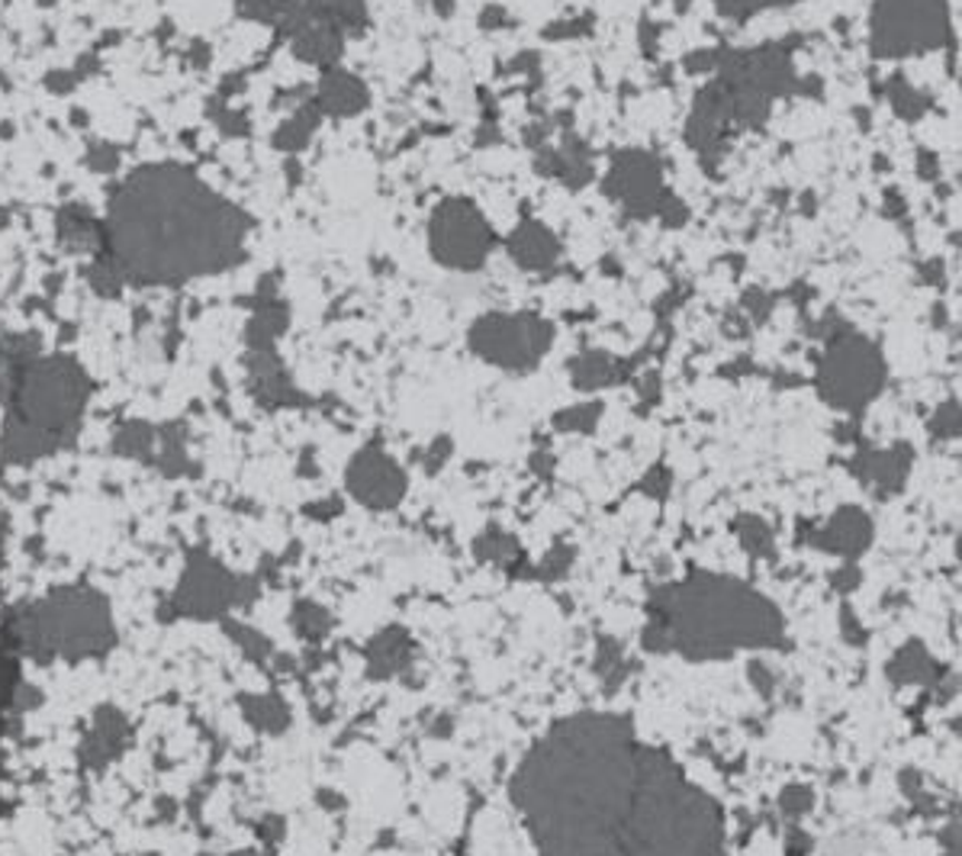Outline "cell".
<instances>
[{
  "mask_svg": "<svg viewBox=\"0 0 962 856\" xmlns=\"http://www.w3.org/2000/svg\"><path fill=\"white\" fill-rule=\"evenodd\" d=\"M88 168L97 171V175H113L120 168V152L113 146H107V142H97L88 152Z\"/></svg>",
  "mask_w": 962,
  "mask_h": 856,
  "instance_id": "4dcf8cb0",
  "label": "cell"
},
{
  "mask_svg": "<svg viewBox=\"0 0 962 856\" xmlns=\"http://www.w3.org/2000/svg\"><path fill=\"white\" fill-rule=\"evenodd\" d=\"M17 631L27 654L42 664L97 660L107 657L120 641L110 599L85 583L49 589L30 609H23Z\"/></svg>",
  "mask_w": 962,
  "mask_h": 856,
  "instance_id": "7a4b0ae2",
  "label": "cell"
},
{
  "mask_svg": "<svg viewBox=\"0 0 962 856\" xmlns=\"http://www.w3.org/2000/svg\"><path fill=\"white\" fill-rule=\"evenodd\" d=\"M428 239L435 261H442L445 268L477 271L493 248V229L470 200H448L432 219Z\"/></svg>",
  "mask_w": 962,
  "mask_h": 856,
  "instance_id": "9c48e42d",
  "label": "cell"
},
{
  "mask_svg": "<svg viewBox=\"0 0 962 856\" xmlns=\"http://www.w3.org/2000/svg\"><path fill=\"white\" fill-rule=\"evenodd\" d=\"M151 467H158V474H165V477H184L190 470V455H187V438H184L181 422L158 426V445H155Z\"/></svg>",
  "mask_w": 962,
  "mask_h": 856,
  "instance_id": "ac0fdd59",
  "label": "cell"
},
{
  "mask_svg": "<svg viewBox=\"0 0 962 856\" xmlns=\"http://www.w3.org/2000/svg\"><path fill=\"white\" fill-rule=\"evenodd\" d=\"M216 122L222 126V132H232V136L245 132V120H241L239 113H222V117H216Z\"/></svg>",
  "mask_w": 962,
  "mask_h": 856,
  "instance_id": "836d02e7",
  "label": "cell"
},
{
  "mask_svg": "<svg viewBox=\"0 0 962 856\" xmlns=\"http://www.w3.org/2000/svg\"><path fill=\"white\" fill-rule=\"evenodd\" d=\"M294 625L300 628V635H306V638H319V635L329 631V615L319 606H313V603H300L297 611H294Z\"/></svg>",
  "mask_w": 962,
  "mask_h": 856,
  "instance_id": "f1b7e54d",
  "label": "cell"
},
{
  "mask_svg": "<svg viewBox=\"0 0 962 856\" xmlns=\"http://www.w3.org/2000/svg\"><path fill=\"white\" fill-rule=\"evenodd\" d=\"M78 81H81V78H78L75 71H56V74L49 78V88H52V91L65 93V91H68V88H75Z\"/></svg>",
  "mask_w": 962,
  "mask_h": 856,
  "instance_id": "d6a6232c",
  "label": "cell"
},
{
  "mask_svg": "<svg viewBox=\"0 0 962 856\" xmlns=\"http://www.w3.org/2000/svg\"><path fill=\"white\" fill-rule=\"evenodd\" d=\"M889 97H892L895 110L902 113L904 120H918V117L928 110V100L918 91H911V84H904L902 78H895V81L889 84Z\"/></svg>",
  "mask_w": 962,
  "mask_h": 856,
  "instance_id": "4316f807",
  "label": "cell"
},
{
  "mask_svg": "<svg viewBox=\"0 0 962 856\" xmlns=\"http://www.w3.org/2000/svg\"><path fill=\"white\" fill-rule=\"evenodd\" d=\"M319 120H323V110L313 103H306V107H300L290 120H284L280 126H277V132H274V146L280 149V152H300V149H306L309 146V139L316 136V129H319Z\"/></svg>",
  "mask_w": 962,
  "mask_h": 856,
  "instance_id": "44dd1931",
  "label": "cell"
},
{
  "mask_svg": "<svg viewBox=\"0 0 962 856\" xmlns=\"http://www.w3.org/2000/svg\"><path fill=\"white\" fill-rule=\"evenodd\" d=\"M744 306L751 309L756 319H763V316L770 312V297H766L763 290H751V293L744 297Z\"/></svg>",
  "mask_w": 962,
  "mask_h": 856,
  "instance_id": "1f68e13d",
  "label": "cell"
},
{
  "mask_svg": "<svg viewBox=\"0 0 962 856\" xmlns=\"http://www.w3.org/2000/svg\"><path fill=\"white\" fill-rule=\"evenodd\" d=\"M241 711H245V718H248L251 725H258V728H265V731H280V728H287V721H290L284 703L274 699V696H245V699H241Z\"/></svg>",
  "mask_w": 962,
  "mask_h": 856,
  "instance_id": "cb8c5ba5",
  "label": "cell"
},
{
  "mask_svg": "<svg viewBox=\"0 0 962 856\" xmlns=\"http://www.w3.org/2000/svg\"><path fill=\"white\" fill-rule=\"evenodd\" d=\"M946 32V0H875L872 7L875 56L931 52Z\"/></svg>",
  "mask_w": 962,
  "mask_h": 856,
  "instance_id": "5b68a950",
  "label": "cell"
},
{
  "mask_svg": "<svg viewBox=\"0 0 962 856\" xmlns=\"http://www.w3.org/2000/svg\"><path fill=\"white\" fill-rule=\"evenodd\" d=\"M284 329H287V309H284V303H277V300H271V303L258 300L255 316H251L248 326H245L248 351H255V355L274 351V345H277V338L284 336Z\"/></svg>",
  "mask_w": 962,
  "mask_h": 856,
  "instance_id": "e0dca14e",
  "label": "cell"
},
{
  "mask_svg": "<svg viewBox=\"0 0 962 856\" xmlns=\"http://www.w3.org/2000/svg\"><path fill=\"white\" fill-rule=\"evenodd\" d=\"M132 737V725L117 705H100L91 715V725L81 737V764L88 769H107L126 750Z\"/></svg>",
  "mask_w": 962,
  "mask_h": 856,
  "instance_id": "7c38bea8",
  "label": "cell"
},
{
  "mask_svg": "<svg viewBox=\"0 0 962 856\" xmlns=\"http://www.w3.org/2000/svg\"><path fill=\"white\" fill-rule=\"evenodd\" d=\"M226 635L232 638V641L239 644L241 650L248 654V657H268V650H271V644L265 641L255 628H248V625H241V621H226Z\"/></svg>",
  "mask_w": 962,
  "mask_h": 856,
  "instance_id": "83f0119b",
  "label": "cell"
},
{
  "mask_svg": "<svg viewBox=\"0 0 962 856\" xmlns=\"http://www.w3.org/2000/svg\"><path fill=\"white\" fill-rule=\"evenodd\" d=\"M251 216L197 171L158 161L113 190L103 222L107 255L132 283H187L245 261Z\"/></svg>",
  "mask_w": 962,
  "mask_h": 856,
  "instance_id": "6da1fadb",
  "label": "cell"
},
{
  "mask_svg": "<svg viewBox=\"0 0 962 856\" xmlns=\"http://www.w3.org/2000/svg\"><path fill=\"white\" fill-rule=\"evenodd\" d=\"M59 242L68 245V248H78V251H93L97 245L103 242V229L85 210H61Z\"/></svg>",
  "mask_w": 962,
  "mask_h": 856,
  "instance_id": "7402d4cb",
  "label": "cell"
},
{
  "mask_svg": "<svg viewBox=\"0 0 962 856\" xmlns=\"http://www.w3.org/2000/svg\"><path fill=\"white\" fill-rule=\"evenodd\" d=\"M300 13L323 23H335L338 30H358L367 20L364 0H303Z\"/></svg>",
  "mask_w": 962,
  "mask_h": 856,
  "instance_id": "ffe728a7",
  "label": "cell"
},
{
  "mask_svg": "<svg viewBox=\"0 0 962 856\" xmlns=\"http://www.w3.org/2000/svg\"><path fill=\"white\" fill-rule=\"evenodd\" d=\"M155 445H158V426H151L146 419H126L113 431V455H120L126 460L151 464Z\"/></svg>",
  "mask_w": 962,
  "mask_h": 856,
  "instance_id": "d6986e66",
  "label": "cell"
},
{
  "mask_svg": "<svg viewBox=\"0 0 962 856\" xmlns=\"http://www.w3.org/2000/svg\"><path fill=\"white\" fill-rule=\"evenodd\" d=\"M370 93L364 88L361 78H355L345 68H326L323 81H319V93H316V107L326 117H355L367 107Z\"/></svg>",
  "mask_w": 962,
  "mask_h": 856,
  "instance_id": "2e32d148",
  "label": "cell"
},
{
  "mask_svg": "<svg viewBox=\"0 0 962 856\" xmlns=\"http://www.w3.org/2000/svg\"><path fill=\"white\" fill-rule=\"evenodd\" d=\"M303 0H236L241 17L255 23H290L300 13Z\"/></svg>",
  "mask_w": 962,
  "mask_h": 856,
  "instance_id": "d4e9b609",
  "label": "cell"
},
{
  "mask_svg": "<svg viewBox=\"0 0 962 856\" xmlns=\"http://www.w3.org/2000/svg\"><path fill=\"white\" fill-rule=\"evenodd\" d=\"M171 606L190 621L226 618L239 609V574L222 567L210 554H190L171 589Z\"/></svg>",
  "mask_w": 962,
  "mask_h": 856,
  "instance_id": "ba28073f",
  "label": "cell"
},
{
  "mask_svg": "<svg viewBox=\"0 0 962 856\" xmlns=\"http://www.w3.org/2000/svg\"><path fill=\"white\" fill-rule=\"evenodd\" d=\"M885 365L879 348L863 336L843 332L831 341V351L821 365V397L837 409H863L882 387Z\"/></svg>",
  "mask_w": 962,
  "mask_h": 856,
  "instance_id": "52a82bcc",
  "label": "cell"
},
{
  "mask_svg": "<svg viewBox=\"0 0 962 856\" xmlns=\"http://www.w3.org/2000/svg\"><path fill=\"white\" fill-rule=\"evenodd\" d=\"M683 631L695 647H727L731 641H770L776 635V618L751 593H698L683 609Z\"/></svg>",
  "mask_w": 962,
  "mask_h": 856,
  "instance_id": "277c9868",
  "label": "cell"
},
{
  "mask_svg": "<svg viewBox=\"0 0 962 856\" xmlns=\"http://www.w3.org/2000/svg\"><path fill=\"white\" fill-rule=\"evenodd\" d=\"M91 397V377L75 358H68V355L32 358V361H27V370L20 374L13 412H20L23 419H30L52 435H59L68 445L71 435L81 426L85 412H88Z\"/></svg>",
  "mask_w": 962,
  "mask_h": 856,
  "instance_id": "3957f363",
  "label": "cell"
},
{
  "mask_svg": "<svg viewBox=\"0 0 962 856\" xmlns=\"http://www.w3.org/2000/svg\"><path fill=\"white\" fill-rule=\"evenodd\" d=\"M435 10H438L442 17H448L454 10V0H435Z\"/></svg>",
  "mask_w": 962,
  "mask_h": 856,
  "instance_id": "d590c367",
  "label": "cell"
},
{
  "mask_svg": "<svg viewBox=\"0 0 962 856\" xmlns=\"http://www.w3.org/2000/svg\"><path fill=\"white\" fill-rule=\"evenodd\" d=\"M918 168H921V175H928L931 171V181L936 178V158H933L931 152H921V161H918Z\"/></svg>",
  "mask_w": 962,
  "mask_h": 856,
  "instance_id": "e575fe53",
  "label": "cell"
},
{
  "mask_svg": "<svg viewBox=\"0 0 962 856\" xmlns=\"http://www.w3.org/2000/svg\"><path fill=\"white\" fill-rule=\"evenodd\" d=\"M605 190L612 197H622L625 210L632 216H651L657 213L663 200L661 190V165L651 152L641 149H628L625 155L615 158L612 175L605 181Z\"/></svg>",
  "mask_w": 962,
  "mask_h": 856,
  "instance_id": "30bf717a",
  "label": "cell"
},
{
  "mask_svg": "<svg viewBox=\"0 0 962 856\" xmlns=\"http://www.w3.org/2000/svg\"><path fill=\"white\" fill-rule=\"evenodd\" d=\"M612 377V361L605 355H583L573 365V380L576 387H602Z\"/></svg>",
  "mask_w": 962,
  "mask_h": 856,
  "instance_id": "484cf974",
  "label": "cell"
},
{
  "mask_svg": "<svg viewBox=\"0 0 962 856\" xmlns=\"http://www.w3.org/2000/svg\"><path fill=\"white\" fill-rule=\"evenodd\" d=\"M61 445L65 441L59 435L46 431V428L36 426L30 419H23L20 412H10L3 419V428H0V458L7 464H17V467L52 458Z\"/></svg>",
  "mask_w": 962,
  "mask_h": 856,
  "instance_id": "4fadbf2b",
  "label": "cell"
},
{
  "mask_svg": "<svg viewBox=\"0 0 962 856\" xmlns=\"http://www.w3.org/2000/svg\"><path fill=\"white\" fill-rule=\"evenodd\" d=\"M715 3H718V10H722L724 17L744 20V17H751V13L763 10V7H782V3H795V0H715Z\"/></svg>",
  "mask_w": 962,
  "mask_h": 856,
  "instance_id": "f546056e",
  "label": "cell"
},
{
  "mask_svg": "<svg viewBox=\"0 0 962 856\" xmlns=\"http://www.w3.org/2000/svg\"><path fill=\"white\" fill-rule=\"evenodd\" d=\"M88 283H91V290L97 297L117 300L122 293V287L129 283V277H126V271L117 265V258L103 251L100 258H93V265L88 268Z\"/></svg>",
  "mask_w": 962,
  "mask_h": 856,
  "instance_id": "603a6c76",
  "label": "cell"
},
{
  "mask_svg": "<svg viewBox=\"0 0 962 856\" xmlns=\"http://www.w3.org/2000/svg\"><path fill=\"white\" fill-rule=\"evenodd\" d=\"M348 489L358 502L370 506V509H390L399 502L406 480H403V470L396 467V460L387 458L377 448H367L348 467Z\"/></svg>",
  "mask_w": 962,
  "mask_h": 856,
  "instance_id": "8fae6325",
  "label": "cell"
},
{
  "mask_svg": "<svg viewBox=\"0 0 962 856\" xmlns=\"http://www.w3.org/2000/svg\"><path fill=\"white\" fill-rule=\"evenodd\" d=\"M554 341V326L532 316V312H489L474 322L470 329V348L489 365L506 367V370H532L542 361Z\"/></svg>",
  "mask_w": 962,
  "mask_h": 856,
  "instance_id": "8992f818",
  "label": "cell"
},
{
  "mask_svg": "<svg viewBox=\"0 0 962 856\" xmlns=\"http://www.w3.org/2000/svg\"><path fill=\"white\" fill-rule=\"evenodd\" d=\"M509 255L512 261L525 271H547L551 265H557L561 255V242L557 236L538 222V219H525L515 232L509 236Z\"/></svg>",
  "mask_w": 962,
  "mask_h": 856,
  "instance_id": "9a60e30c",
  "label": "cell"
},
{
  "mask_svg": "<svg viewBox=\"0 0 962 856\" xmlns=\"http://www.w3.org/2000/svg\"><path fill=\"white\" fill-rule=\"evenodd\" d=\"M284 32H287L297 59L319 64V68H335V61L341 56V46H345V30H338L335 23L303 17V13H297L290 23H284Z\"/></svg>",
  "mask_w": 962,
  "mask_h": 856,
  "instance_id": "5bb4252c",
  "label": "cell"
}]
</instances>
